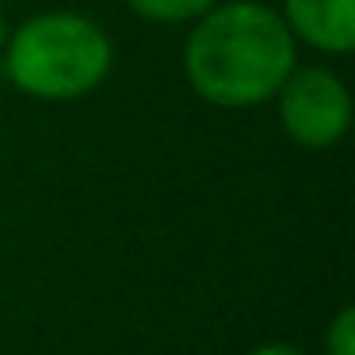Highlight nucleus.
Segmentation results:
<instances>
[{
	"label": "nucleus",
	"mask_w": 355,
	"mask_h": 355,
	"mask_svg": "<svg viewBox=\"0 0 355 355\" xmlns=\"http://www.w3.org/2000/svg\"><path fill=\"white\" fill-rule=\"evenodd\" d=\"M298 65V42L283 16L260 0H218L191 24L184 77L210 107L245 111L275 100Z\"/></svg>",
	"instance_id": "f257e3e1"
},
{
	"label": "nucleus",
	"mask_w": 355,
	"mask_h": 355,
	"mask_svg": "<svg viewBox=\"0 0 355 355\" xmlns=\"http://www.w3.org/2000/svg\"><path fill=\"white\" fill-rule=\"evenodd\" d=\"M4 73L24 96L73 103L96 92L115 65L111 35L80 12H39L8 31Z\"/></svg>",
	"instance_id": "f03ea898"
},
{
	"label": "nucleus",
	"mask_w": 355,
	"mask_h": 355,
	"mask_svg": "<svg viewBox=\"0 0 355 355\" xmlns=\"http://www.w3.org/2000/svg\"><path fill=\"white\" fill-rule=\"evenodd\" d=\"M279 123L291 141L306 149H329L352 126V92L324 65H294L275 92Z\"/></svg>",
	"instance_id": "7ed1b4c3"
},
{
	"label": "nucleus",
	"mask_w": 355,
	"mask_h": 355,
	"mask_svg": "<svg viewBox=\"0 0 355 355\" xmlns=\"http://www.w3.org/2000/svg\"><path fill=\"white\" fill-rule=\"evenodd\" d=\"M279 16L294 42H306L321 54L355 50V0H283Z\"/></svg>",
	"instance_id": "20e7f679"
},
{
	"label": "nucleus",
	"mask_w": 355,
	"mask_h": 355,
	"mask_svg": "<svg viewBox=\"0 0 355 355\" xmlns=\"http://www.w3.org/2000/svg\"><path fill=\"white\" fill-rule=\"evenodd\" d=\"M123 4L149 24H195L218 0H123Z\"/></svg>",
	"instance_id": "39448f33"
},
{
	"label": "nucleus",
	"mask_w": 355,
	"mask_h": 355,
	"mask_svg": "<svg viewBox=\"0 0 355 355\" xmlns=\"http://www.w3.org/2000/svg\"><path fill=\"white\" fill-rule=\"evenodd\" d=\"M324 355H355V309L344 306L324 329Z\"/></svg>",
	"instance_id": "423d86ee"
},
{
	"label": "nucleus",
	"mask_w": 355,
	"mask_h": 355,
	"mask_svg": "<svg viewBox=\"0 0 355 355\" xmlns=\"http://www.w3.org/2000/svg\"><path fill=\"white\" fill-rule=\"evenodd\" d=\"M248 355H306V352L294 347V344H260V347H252Z\"/></svg>",
	"instance_id": "0eeeda50"
},
{
	"label": "nucleus",
	"mask_w": 355,
	"mask_h": 355,
	"mask_svg": "<svg viewBox=\"0 0 355 355\" xmlns=\"http://www.w3.org/2000/svg\"><path fill=\"white\" fill-rule=\"evenodd\" d=\"M8 31H12V27H8V16L0 12V50H4V42H8Z\"/></svg>",
	"instance_id": "6e6552de"
}]
</instances>
